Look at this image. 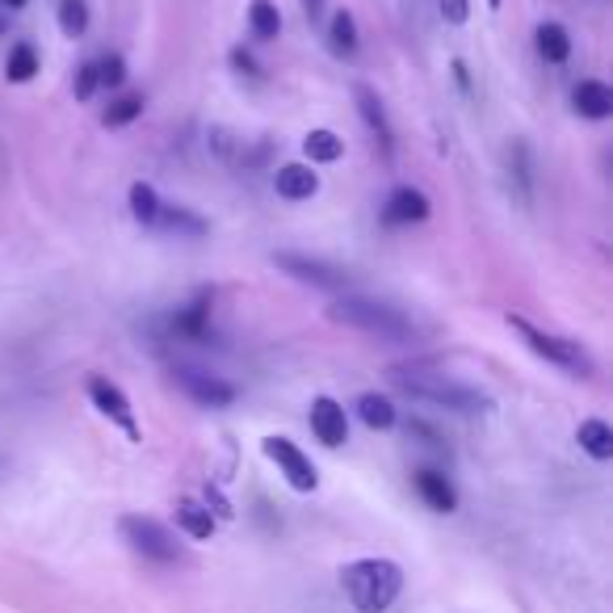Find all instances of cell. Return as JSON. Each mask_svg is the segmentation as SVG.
<instances>
[{
  "mask_svg": "<svg viewBox=\"0 0 613 613\" xmlns=\"http://www.w3.org/2000/svg\"><path fill=\"white\" fill-rule=\"evenodd\" d=\"M341 588L357 613H387L400 597L403 571L391 559H357L341 571Z\"/></svg>",
  "mask_w": 613,
  "mask_h": 613,
  "instance_id": "6da1fadb",
  "label": "cell"
},
{
  "mask_svg": "<svg viewBox=\"0 0 613 613\" xmlns=\"http://www.w3.org/2000/svg\"><path fill=\"white\" fill-rule=\"evenodd\" d=\"M332 320L349 323L357 332H370L378 341H412V332H416L400 307H387V303H374V298H341L332 307Z\"/></svg>",
  "mask_w": 613,
  "mask_h": 613,
  "instance_id": "7a4b0ae2",
  "label": "cell"
},
{
  "mask_svg": "<svg viewBox=\"0 0 613 613\" xmlns=\"http://www.w3.org/2000/svg\"><path fill=\"white\" fill-rule=\"evenodd\" d=\"M391 382L408 391L412 400H425V403H441L450 412H483L487 400H483L475 387H462V382H450L446 374H425V370H396Z\"/></svg>",
  "mask_w": 613,
  "mask_h": 613,
  "instance_id": "3957f363",
  "label": "cell"
},
{
  "mask_svg": "<svg viewBox=\"0 0 613 613\" xmlns=\"http://www.w3.org/2000/svg\"><path fill=\"white\" fill-rule=\"evenodd\" d=\"M508 323L521 332V341L533 349V353H542L546 362H555L559 370L576 374V378H588V374L597 370L592 366V357H588L580 341H567V337H555V332H542V328H533L530 320H521V316H508Z\"/></svg>",
  "mask_w": 613,
  "mask_h": 613,
  "instance_id": "277c9868",
  "label": "cell"
},
{
  "mask_svg": "<svg viewBox=\"0 0 613 613\" xmlns=\"http://www.w3.org/2000/svg\"><path fill=\"white\" fill-rule=\"evenodd\" d=\"M118 530H122V538L131 542L134 555H143V559H152V563H177V559H181V546H177L173 530H168V526H161L156 517L127 512V517L118 521Z\"/></svg>",
  "mask_w": 613,
  "mask_h": 613,
  "instance_id": "5b68a950",
  "label": "cell"
},
{
  "mask_svg": "<svg viewBox=\"0 0 613 613\" xmlns=\"http://www.w3.org/2000/svg\"><path fill=\"white\" fill-rule=\"evenodd\" d=\"M266 453L282 467V475H286V483H291L294 492H316L320 475H316L311 458L298 450L294 441H286V437H266Z\"/></svg>",
  "mask_w": 613,
  "mask_h": 613,
  "instance_id": "8992f818",
  "label": "cell"
},
{
  "mask_svg": "<svg viewBox=\"0 0 613 613\" xmlns=\"http://www.w3.org/2000/svg\"><path fill=\"white\" fill-rule=\"evenodd\" d=\"M273 266L286 269V273L298 278V282L323 286V291H341V286L349 282L345 269L328 266V261H316V257H303V252H278V257H273Z\"/></svg>",
  "mask_w": 613,
  "mask_h": 613,
  "instance_id": "52a82bcc",
  "label": "cell"
},
{
  "mask_svg": "<svg viewBox=\"0 0 613 613\" xmlns=\"http://www.w3.org/2000/svg\"><path fill=\"white\" fill-rule=\"evenodd\" d=\"M177 382H181V391H186L189 400H198L202 408H227V403H236V387L232 382H223L219 374L198 370V366H181Z\"/></svg>",
  "mask_w": 613,
  "mask_h": 613,
  "instance_id": "ba28073f",
  "label": "cell"
},
{
  "mask_svg": "<svg viewBox=\"0 0 613 613\" xmlns=\"http://www.w3.org/2000/svg\"><path fill=\"white\" fill-rule=\"evenodd\" d=\"M89 400H93V408L102 412V416H109V421H118V425L127 428V437L131 441H139V425H134V412H131V400L122 396V387L118 382H109V378H89Z\"/></svg>",
  "mask_w": 613,
  "mask_h": 613,
  "instance_id": "9c48e42d",
  "label": "cell"
},
{
  "mask_svg": "<svg viewBox=\"0 0 613 613\" xmlns=\"http://www.w3.org/2000/svg\"><path fill=\"white\" fill-rule=\"evenodd\" d=\"M311 433L320 437L328 450H337V446H345L349 441V421H345V408L337 400H328V396H320V400L311 403Z\"/></svg>",
  "mask_w": 613,
  "mask_h": 613,
  "instance_id": "30bf717a",
  "label": "cell"
},
{
  "mask_svg": "<svg viewBox=\"0 0 613 613\" xmlns=\"http://www.w3.org/2000/svg\"><path fill=\"white\" fill-rule=\"evenodd\" d=\"M273 189H278L286 202H307V198L320 189V177H316L307 164H282L278 177H273Z\"/></svg>",
  "mask_w": 613,
  "mask_h": 613,
  "instance_id": "8fae6325",
  "label": "cell"
},
{
  "mask_svg": "<svg viewBox=\"0 0 613 613\" xmlns=\"http://www.w3.org/2000/svg\"><path fill=\"white\" fill-rule=\"evenodd\" d=\"M428 198L421 193V189L412 186H400L391 198H387V211H382V219L387 223H421V219H428Z\"/></svg>",
  "mask_w": 613,
  "mask_h": 613,
  "instance_id": "7c38bea8",
  "label": "cell"
},
{
  "mask_svg": "<svg viewBox=\"0 0 613 613\" xmlns=\"http://www.w3.org/2000/svg\"><path fill=\"white\" fill-rule=\"evenodd\" d=\"M571 106L576 114H585V118H610L613 114V89L601 81H580L576 84V93H571Z\"/></svg>",
  "mask_w": 613,
  "mask_h": 613,
  "instance_id": "4fadbf2b",
  "label": "cell"
},
{
  "mask_svg": "<svg viewBox=\"0 0 613 613\" xmlns=\"http://www.w3.org/2000/svg\"><path fill=\"white\" fill-rule=\"evenodd\" d=\"M416 492H421V500L428 508H437V512H453L458 508V492L450 487V480L441 475V471H421L416 475Z\"/></svg>",
  "mask_w": 613,
  "mask_h": 613,
  "instance_id": "5bb4252c",
  "label": "cell"
},
{
  "mask_svg": "<svg viewBox=\"0 0 613 613\" xmlns=\"http://www.w3.org/2000/svg\"><path fill=\"white\" fill-rule=\"evenodd\" d=\"M576 441H580V450L588 453V458H597V462H610L613 458V428L605 425V421H580V428H576Z\"/></svg>",
  "mask_w": 613,
  "mask_h": 613,
  "instance_id": "9a60e30c",
  "label": "cell"
},
{
  "mask_svg": "<svg viewBox=\"0 0 613 613\" xmlns=\"http://www.w3.org/2000/svg\"><path fill=\"white\" fill-rule=\"evenodd\" d=\"M353 93H357V109H362V118H366V127L374 131V139H378L382 148H391V127H387V114H382L378 93H374L370 84H357Z\"/></svg>",
  "mask_w": 613,
  "mask_h": 613,
  "instance_id": "2e32d148",
  "label": "cell"
},
{
  "mask_svg": "<svg viewBox=\"0 0 613 613\" xmlns=\"http://www.w3.org/2000/svg\"><path fill=\"white\" fill-rule=\"evenodd\" d=\"M177 526H181V533H189L193 542H207L214 533V517H211V508H202L198 500H181V505H177Z\"/></svg>",
  "mask_w": 613,
  "mask_h": 613,
  "instance_id": "e0dca14e",
  "label": "cell"
},
{
  "mask_svg": "<svg viewBox=\"0 0 613 613\" xmlns=\"http://www.w3.org/2000/svg\"><path fill=\"white\" fill-rule=\"evenodd\" d=\"M538 55H542L546 63H563V59L571 55V38H567V30H563L559 22L538 26Z\"/></svg>",
  "mask_w": 613,
  "mask_h": 613,
  "instance_id": "ac0fdd59",
  "label": "cell"
},
{
  "mask_svg": "<svg viewBox=\"0 0 613 613\" xmlns=\"http://www.w3.org/2000/svg\"><path fill=\"white\" fill-rule=\"evenodd\" d=\"M173 332H177V337H189V341H207V337H211V307H207V303L186 307V311L173 320Z\"/></svg>",
  "mask_w": 613,
  "mask_h": 613,
  "instance_id": "d6986e66",
  "label": "cell"
},
{
  "mask_svg": "<svg viewBox=\"0 0 613 613\" xmlns=\"http://www.w3.org/2000/svg\"><path fill=\"white\" fill-rule=\"evenodd\" d=\"M328 47H332L337 55L357 51V22H353V13H349V9L332 13V22H328Z\"/></svg>",
  "mask_w": 613,
  "mask_h": 613,
  "instance_id": "ffe728a7",
  "label": "cell"
},
{
  "mask_svg": "<svg viewBox=\"0 0 613 613\" xmlns=\"http://www.w3.org/2000/svg\"><path fill=\"white\" fill-rule=\"evenodd\" d=\"M303 152H307L316 164H332L345 156V139H337L332 131H311L307 139H303Z\"/></svg>",
  "mask_w": 613,
  "mask_h": 613,
  "instance_id": "44dd1931",
  "label": "cell"
},
{
  "mask_svg": "<svg viewBox=\"0 0 613 613\" xmlns=\"http://www.w3.org/2000/svg\"><path fill=\"white\" fill-rule=\"evenodd\" d=\"M248 26H252L257 38H278V34H282V13H278V4H273V0H252Z\"/></svg>",
  "mask_w": 613,
  "mask_h": 613,
  "instance_id": "7402d4cb",
  "label": "cell"
},
{
  "mask_svg": "<svg viewBox=\"0 0 613 613\" xmlns=\"http://www.w3.org/2000/svg\"><path fill=\"white\" fill-rule=\"evenodd\" d=\"M34 72H38V51H34L30 43H17V47L9 51L4 76H9L13 84H26V81H34Z\"/></svg>",
  "mask_w": 613,
  "mask_h": 613,
  "instance_id": "603a6c76",
  "label": "cell"
},
{
  "mask_svg": "<svg viewBox=\"0 0 613 613\" xmlns=\"http://www.w3.org/2000/svg\"><path fill=\"white\" fill-rule=\"evenodd\" d=\"M156 223L168 227V232H177V236H202V232H207V223H202L198 214L181 211V207H161Z\"/></svg>",
  "mask_w": 613,
  "mask_h": 613,
  "instance_id": "cb8c5ba5",
  "label": "cell"
},
{
  "mask_svg": "<svg viewBox=\"0 0 613 613\" xmlns=\"http://www.w3.org/2000/svg\"><path fill=\"white\" fill-rule=\"evenodd\" d=\"M357 416L370 428L396 425V408H391V400H382V396H362V400H357Z\"/></svg>",
  "mask_w": 613,
  "mask_h": 613,
  "instance_id": "d4e9b609",
  "label": "cell"
},
{
  "mask_svg": "<svg viewBox=\"0 0 613 613\" xmlns=\"http://www.w3.org/2000/svg\"><path fill=\"white\" fill-rule=\"evenodd\" d=\"M59 30L68 38H81L89 30V4L84 0H59Z\"/></svg>",
  "mask_w": 613,
  "mask_h": 613,
  "instance_id": "484cf974",
  "label": "cell"
},
{
  "mask_svg": "<svg viewBox=\"0 0 613 613\" xmlns=\"http://www.w3.org/2000/svg\"><path fill=\"white\" fill-rule=\"evenodd\" d=\"M161 198H156V189L143 186V181H134L131 186V214L139 223H156V214H161Z\"/></svg>",
  "mask_w": 613,
  "mask_h": 613,
  "instance_id": "4316f807",
  "label": "cell"
},
{
  "mask_svg": "<svg viewBox=\"0 0 613 613\" xmlns=\"http://www.w3.org/2000/svg\"><path fill=\"white\" fill-rule=\"evenodd\" d=\"M139 114H143V97H118V102L102 114V122H106V127H127Z\"/></svg>",
  "mask_w": 613,
  "mask_h": 613,
  "instance_id": "83f0119b",
  "label": "cell"
},
{
  "mask_svg": "<svg viewBox=\"0 0 613 613\" xmlns=\"http://www.w3.org/2000/svg\"><path fill=\"white\" fill-rule=\"evenodd\" d=\"M122 81H127V63H122V55H106V59L97 63V84L118 89Z\"/></svg>",
  "mask_w": 613,
  "mask_h": 613,
  "instance_id": "f1b7e54d",
  "label": "cell"
},
{
  "mask_svg": "<svg viewBox=\"0 0 613 613\" xmlns=\"http://www.w3.org/2000/svg\"><path fill=\"white\" fill-rule=\"evenodd\" d=\"M93 93H97V63H84L81 72H76V97L89 102Z\"/></svg>",
  "mask_w": 613,
  "mask_h": 613,
  "instance_id": "f546056e",
  "label": "cell"
},
{
  "mask_svg": "<svg viewBox=\"0 0 613 613\" xmlns=\"http://www.w3.org/2000/svg\"><path fill=\"white\" fill-rule=\"evenodd\" d=\"M441 4V17L450 22V26H462L467 17H471V4L467 0H437Z\"/></svg>",
  "mask_w": 613,
  "mask_h": 613,
  "instance_id": "4dcf8cb0",
  "label": "cell"
},
{
  "mask_svg": "<svg viewBox=\"0 0 613 613\" xmlns=\"http://www.w3.org/2000/svg\"><path fill=\"white\" fill-rule=\"evenodd\" d=\"M232 63H236L240 72H252V68H257V63H252V55H244V51H232Z\"/></svg>",
  "mask_w": 613,
  "mask_h": 613,
  "instance_id": "1f68e13d",
  "label": "cell"
},
{
  "mask_svg": "<svg viewBox=\"0 0 613 613\" xmlns=\"http://www.w3.org/2000/svg\"><path fill=\"white\" fill-rule=\"evenodd\" d=\"M303 4H307V17H311V22L323 13V0H303Z\"/></svg>",
  "mask_w": 613,
  "mask_h": 613,
  "instance_id": "d6a6232c",
  "label": "cell"
},
{
  "mask_svg": "<svg viewBox=\"0 0 613 613\" xmlns=\"http://www.w3.org/2000/svg\"><path fill=\"white\" fill-rule=\"evenodd\" d=\"M4 9H22V4H30V0H0Z\"/></svg>",
  "mask_w": 613,
  "mask_h": 613,
  "instance_id": "836d02e7",
  "label": "cell"
},
{
  "mask_svg": "<svg viewBox=\"0 0 613 613\" xmlns=\"http://www.w3.org/2000/svg\"><path fill=\"white\" fill-rule=\"evenodd\" d=\"M487 9H500V0H487Z\"/></svg>",
  "mask_w": 613,
  "mask_h": 613,
  "instance_id": "e575fe53",
  "label": "cell"
}]
</instances>
